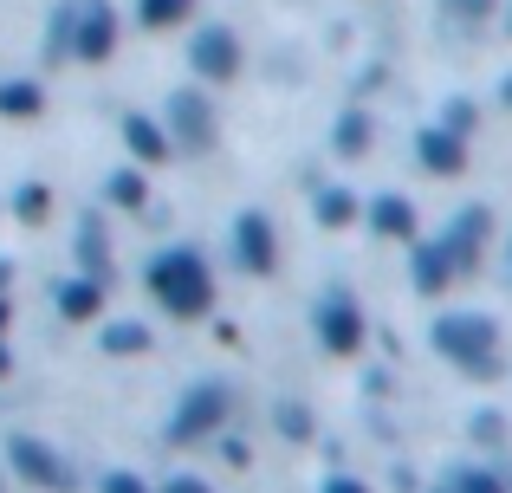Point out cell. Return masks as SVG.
Returning a JSON list of instances; mask_svg holds the SVG:
<instances>
[{"mask_svg": "<svg viewBox=\"0 0 512 493\" xmlns=\"http://www.w3.org/2000/svg\"><path fill=\"white\" fill-rule=\"evenodd\" d=\"M150 292L163 299V312L169 318H201L214 305V273H208V260H201L195 247H169V253H156L150 260Z\"/></svg>", "mask_w": 512, "mask_h": 493, "instance_id": "1", "label": "cell"}, {"mask_svg": "<svg viewBox=\"0 0 512 493\" xmlns=\"http://www.w3.org/2000/svg\"><path fill=\"white\" fill-rule=\"evenodd\" d=\"M435 351L448 357L454 370H467V377H500V325H493L487 312H448V318H435Z\"/></svg>", "mask_w": 512, "mask_h": 493, "instance_id": "2", "label": "cell"}, {"mask_svg": "<svg viewBox=\"0 0 512 493\" xmlns=\"http://www.w3.org/2000/svg\"><path fill=\"white\" fill-rule=\"evenodd\" d=\"M227 383H195V390L175 403V416L163 422V442L169 448H195V442H214V429L227 422Z\"/></svg>", "mask_w": 512, "mask_h": 493, "instance_id": "3", "label": "cell"}, {"mask_svg": "<svg viewBox=\"0 0 512 493\" xmlns=\"http://www.w3.org/2000/svg\"><path fill=\"white\" fill-rule=\"evenodd\" d=\"M7 468L39 493H72L78 487V468L52 442H39V435H7Z\"/></svg>", "mask_w": 512, "mask_h": 493, "instance_id": "4", "label": "cell"}, {"mask_svg": "<svg viewBox=\"0 0 512 493\" xmlns=\"http://www.w3.org/2000/svg\"><path fill=\"white\" fill-rule=\"evenodd\" d=\"M312 325H318V344H325L331 357H357L363 351V312H357L350 292H325L318 312H312Z\"/></svg>", "mask_w": 512, "mask_h": 493, "instance_id": "5", "label": "cell"}, {"mask_svg": "<svg viewBox=\"0 0 512 493\" xmlns=\"http://www.w3.org/2000/svg\"><path fill=\"white\" fill-rule=\"evenodd\" d=\"M163 124L175 137V150H214V111L201 91H169L163 98Z\"/></svg>", "mask_w": 512, "mask_h": 493, "instance_id": "6", "label": "cell"}, {"mask_svg": "<svg viewBox=\"0 0 512 493\" xmlns=\"http://www.w3.org/2000/svg\"><path fill=\"white\" fill-rule=\"evenodd\" d=\"M117 52V13L104 0H78V39H72V59L104 65Z\"/></svg>", "mask_w": 512, "mask_h": 493, "instance_id": "7", "label": "cell"}, {"mask_svg": "<svg viewBox=\"0 0 512 493\" xmlns=\"http://www.w3.org/2000/svg\"><path fill=\"white\" fill-rule=\"evenodd\" d=\"M188 65H195L201 78H214V85H227V78L240 72V39L227 33V26H208V33H195V46H188Z\"/></svg>", "mask_w": 512, "mask_h": 493, "instance_id": "8", "label": "cell"}, {"mask_svg": "<svg viewBox=\"0 0 512 493\" xmlns=\"http://www.w3.org/2000/svg\"><path fill=\"white\" fill-rule=\"evenodd\" d=\"M234 260H240V273H273L279 241H273V221L266 215H240L234 221Z\"/></svg>", "mask_w": 512, "mask_h": 493, "instance_id": "9", "label": "cell"}, {"mask_svg": "<svg viewBox=\"0 0 512 493\" xmlns=\"http://www.w3.org/2000/svg\"><path fill=\"white\" fill-rule=\"evenodd\" d=\"M441 247H448V260L467 273V266L480 260V247H487V208H467V215H454V228L441 234Z\"/></svg>", "mask_w": 512, "mask_h": 493, "instance_id": "10", "label": "cell"}, {"mask_svg": "<svg viewBox=\"0 0 512 493\" xmlns=\"http://www.w3.org/2000/svg\"><path fill=\"white\" fill-rule=\"evenodd\" d=\"M124 143H130L137 163H169V156H175L169 124H156V117H124Z\"/></svg>", "mask_w": 512, "mask_h": 493, "instance_id": "11", "label": "cell"}, {"mask_svg": "<svg viewBox=\"0 0 512 493\" xmlns=\"http://www.w3.org/2000/svg\"><path fill=\"white\" fill-rule=\"evenodd\" d=\"M461 279V266L448 260V247L441 241H428V247H415V292H428V299H441V292Z\"/></svg>", "mask_w": 512, "mask_h": 493, "instance_id": "12", "label": "cell"}, {"mask_svg": "<svg viewBox=\"0 0 512 493\" xmlns=\"http://www.w3.org/2000/svg\"><path fill=\"white\" fill-rule=\"evenodd\" d=\"M422 169H435V176H461L467 169V150H461V137L454 130H422Z\"/></svg>", "mask_w": 512, "mask_h": 493, "instance_id": "13", "label": "cell"}, {"mask_svg": "<svg viewBox=\"0 0 512 493\" xmlns=\"http://www.w3.org/2000/svg\"><path fill=\"white\" fill-rule=\"evenodd\" d=\"M52 299H59V312L72 318V325H85V318H98V305H104V279H59V292H52Z\"/></svg>", "mask_w": 512, "mask_h": 493, "instance_id": "14", "label": "cell"}, {"mask_svg": "<svg viewBox=\"0 0 512 493\" xmlns=\"http://www.w3.org/2000/svg\"><path fill=\"white\" fill-rule=\"evenodd\" d=\"M370 234H383V241H409V234H415V208L402 202V195H376V202H370Z\"/></svg>", "mask_w": 512, "mask_h": 493, "instance_id": "15", "label": "cell"}, {"mask_svg": "<svg viewBox=\"0 0 512 493\" xmlns=\"http://www.w3.org/2000/svg\"><path fill=\"white\" fill-rule=\"evenodd\" d=\"M104 357H143L150 351V325H137V318H111V325L98 331Z\"/></svg>", "mask_w": 512, "mask_h": 493, "instance_id": "16", "label": "cell"}, {"mask_svg": "<svg viewBox=\"0 0 512 493\" xmlns=\"http://www.w3.org/2000/svg\"><path fill=\"white\" fill-rule=\"evenodd\" d=\"M78 260H85L91 279H111V247H104V221L85 215V228H78Z\"/></svg>", "mask_w": 512, "mask_h": 493, "instance_id": "17", "label": "cell"}, {"mask_svg": "<svg viewBox=\"0 0 512 493\" xmlns=\"http://www.w3.org/2000/svg\"><path fill=\"white\" fill-rule=\"evenodd\" d=\"M39 104H46V91L33 78H7L0 85V117H39Z\"/></svg>", "mask_w": 512, "mask_h": 493, "instance_id": "18", "label": "cell"}, {"mask_svg": "<svg viewBox=\"0 0 512 493\" xmlns=\"http://www.w3.org/2000/svg\"><path fill=\"white\" fill-rule=\"evenodd\" d=\"M72 39H78V0H65L46 26V59H72Z\"/></svg>", "mask_w": 512, "mask_h": 493, "instance_id": "19", "label": "cell"}, {"mask_svg": "<svg viewBox=\"0 0 512 493\" xmlns=\"http://www.w3.org/2000/svg\"><path fill=\"white\" fill-rule=\"evenodd\" d=\"M104 195H111L117 208H130V215H137V208H150V182H143L137 169H117V176L104 182Z\"/></svg>", "mask_w": 512, "mask_h": 493, "instance_id": "20", "label": "cell"}, {"mask_svg": "<svg viewBox=\"0 0 512 493\" xmlns=\"http://www.w3.org/2000/svg\"><path fill=\"white\" fill-rule=\"evenodd\" d=\"M13 215H20L26 228H39V221L52 215V189H46V182H26V189L13 195Z\"/></svg>", "mask_w": 512, "mask_h": 493, "instance_id": "21", "label": "cell"}, {"mask_svg": "<svg viewBox=\"0 0 512 493\" xmlns=\"http://www.w3.org/2000/svg\"><path fill=\"white\" fill-rule=\"evenodd\" d=\"M318 221H325V228H350V221H357V195H350V189H325V195H318Z\"/></svg>", "mask_w": 512, "mask_h": 493, "instance_id": "22", "label": "cell"}, {"mask_svg": "<svg viewBox=\"0 0 512 493\" xmlns=\"http://www.w3.org/2000/svg\"><path fill=\"white\" fill-rule=\"evenodd\" d=\"M273 422H279V435H286V442H312V409H305V403H279L273 409Z\"/></svg>", "mask_w": 512, "mask_h": 493, "instance_id": "23", "label": "cell"}, {"mask_svg": "<svg viewBox=\"0 0 512 493\" xmlns=\"http://www.w3.org/2000/svg\"><path fill=\"white\" fill-rule=\"evenodd\" d=\"M448 487H454V493H506V481H500L493 468H454Z\"/></svg>", "mask_w": 512, "mask_h": 493, "instance_id": "24", "label": "cell"}, {"mask_svg": "<svg viewBox=\"0 0 512 493\" xmlns=\"http://www.w3.org/2000/svg\"><path fill=\"white\" fill-rule=\"evenodd\" d=\"M188 7H195V0H143V26H182L188 20Z\"/></svg>", "mask_w": 512, "mask_h": 493, "instance_id": "25", "label": "cell"}, {"mask_svg": "<svg viewBox=\"0 0 512 493\" xmlns=\"http://www.w3.org/2000/svg\"><path fill=\"white\" fill-rule=\"evenodd\" d=\"M338 150L344 156H363V150H370V117H363V111H350L344 124H338Z\"/></svg>", "mask_w": 512, "mask_h": 493, "instance_id": "26", "label": "cell"}, {"mask_svg": "<svg viewBox=\"0 0 512 493\" xmlns=\"http://www.w3.org/2000/svg\"><path fill=\"white\" fill-rule=\"evenodd\" d=\"M474 442H487V448H493V442H506V422L493 416V409H487V416H474Z\"/></svg>", "mask_w": 512, "mask_h": 493, "instance_id": "27", "label": "cell"}, {"mask_svg": "<svg viewBox=\"0 0 512 493\" xmlns=\"http://www.w3.org/2000/svg\"><path fill=\"white\" fill-rule=\"evenodd\" d=\"M98 487H104V493H156V487H143L137 474H124V468H117V474H104Z\"/></svg>", "mask_w": 512, "mask_h": 493, "instance_id": "28", "label": "cell"}, {"mask_svg": "<svg viewBox=\"0 0 512 493\" xmlns=\"http://www.w3.org/2000/svg\"><path fill=\"white\" fill-rule=\"evenodd\" d=\"M156 493H214V487H208V481H195V474H169V481L156 487Z\"/></svg>", "mask_w": 512, "mask_h": 493, "instance_id": "29", "label": "cell"}, {"mask_svg": "<svg viewBox=\"0 0 512 493\" xmlns=\"http://www.w3.org/2000/svg\"><path fill=\"white\" fill-rule=\"evenodd\" d=\"M221 461H227V468H253V455H247V442H221Z\"/></svg>", "mask_w": 512, "mask_h": 493, "instance_id": "30", "label": "cell"}, {"mask_svg": "<svg viewBox=\"0 0 512 493\" xmlns=\"http://www.w3.org/2000/svg\"><path fill=\"white\" fill-rule=\"evenodd\" d=\"M325 493H370V487H363L357 474H331V481H325Z\"/></svg>", "mask_w": 512, "mask_h": 493, "instance_id": "31", "label": "cell"}, {"mask_svg": "<svg viewBox=\"0 0 512 493\" xmlns=\"http://www.w3.org/2000/svg\"><path fill=\"white\" fill-rule=\"evenodd\" d=\"M7 318H13V305H7V292H0V338H7Z\"/></svg>", "mask_w": 512, "mask_h": 493, "instance_id": "32", "label": "cell"}, {"mask_svg": "<svg viewBox=\"0 0 512 493\" xmlns=\"http://www.w3.org/2000/svg\"><path fill=\"white\" fill-rule=\"evenodd\" d=\"M7 370H13V351H7V338H0V377H7Z\"/></svg>", "mask_w": 512, "mask_h": 493, "instance_id": "33", "label": "cell"}, {"mask_svg": "<svg viewBox=\"0 0 512 493\" xmlns=\"http://www.w3.org/2000/svg\"><path fill=\"white\" fill-rule=\"evenodd\" d=\"M7 279H13V273H7V260H0V286H7Z\"/></svg>", "mask_w": 512, "mask_h": 493, "instance_id": "34", "label": "cell"}, {"mask_svg": "<svg viewBox=\"0 0 512 493\" xmlns=\"http://www.w3.org/2000/svg\"><path fill=\"white\" fill-rule=\"evenodd\" d=\"M435 493H454V487H435Z\"/></svg>", "mask_w": 512, "mask_h": 493, "instance_id": "35", "label": "cell"}, {"mask_svg": "<svg viewBox=\"0 0 512 493\" xmlns=\"http://www.w3.org/2000/svg\"><path fill=\"white\" fill-rule=\"evenodd\" d=\"M506 98H512V85H506Z\"/></svg>", "mask_w": 512, "mask_h": 493, "instance_id": "36", "label": "cell"}]
</instances>
